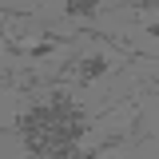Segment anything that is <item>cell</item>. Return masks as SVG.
Segmentation results:
<instances>
[{
	"label": "cell",
	"instance_id": "6da1fadb",
	"mask_svg": "<svg viewBox=\"0 0 159 159\" xmlns=\"http://www.w3.org/2000/svg\"><path fill=\"white\" fill-rule=\"evenodd\" d=\"M107 68H111V60H107V56H99V52L84 56V60H80V68H76V80H80V88H88V84H96L99 76H107Z\"/></svg>",
	"mask_w": 159,
	"mask_h": 159
},
{
	"label": "cell",
	"instance_id": "7a4b0ae2",
	"mask_svg": "<svg viewBox=\"0 0 159 159\" xmlns=\"http://www.w3.org/2000/svg\"><path fill=\"white\" fill-rule=\"evenodd\" d=\"M99 12V0H68V16L76 20H92Z\"/></svg>",
	"mask_w": 159,
	"mask_h": 159
},
{
	"label": "cell",
	"instance_id": "3957f363",
	"mask_svg": "<svg viewBox=\"0 0 159 159\" xmlns=\"http://www.w3.org/2000/svg\"><path fill=\"white\" fill-rule=\"evenodd\" d=\"M147 36H155V40H159V24H147Z\"/></svg>",
	"mask_w": 159,
	"mask_h": 159
},
{
	"label": "cell",
	"instance_id": "277c9868",
	"mask_svg": "<svg viewBox=\"0 0 159 159\" xmlns=\"http://www.w3.org/2000/svg\"><path fill=\"white\" fill-rule=\"evenodd\" d=\"M155 103H159V96H155Z\"/></svg>",
	"mask_w": 159,
	"mask_h": 159
}]
</instances>
